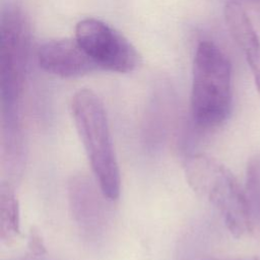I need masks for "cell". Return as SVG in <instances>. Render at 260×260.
Returning <instances> with one entry per match:
<instances>
[{
	"label": "cell",
	"instance_id": "6da1fadb",
	"mask_svg": "<svg viewBox=\"0 0 260 260\" xmlns=\"http://www.w3.org/2000/svg\"><path fill=\"white\" fill-rule=\"evenodd\" d=\"M30 51V26L23 11L9 5L0 17L1 135L23 136L21 100Z\"/></svg>",
	"mask_w": 260,
	"mask_h": 260
},
{
	"label": "cell",
	"instance_id": "7a4b0ae2",
	"mask_svg": "<svg viewBox=\"0 0 260 260\" xmlns=\"http://www.w3.org/2000/svg\"><path fill=\"white\" fill-rule=\"evenodd\" d=\"M232 65L213 42L201 41L194 55L190 112L198 131L221 126L232 110Z\"/></svg>",
	"mask_w": 260,
	"mask_h": 260
},
{
	"label": "cell",
	"instance_id": "3957f363",
	"mask_svg": "<svg viewBox=\"0 0 260 260\" xmlns=\"http://www.w3.org/2000/svg\"><path fill=\"white\" fill-rule=\"evenodd\" d=\"M71 113L100 190L115 200L120 194V171L105 107L90 89H80L71 100Z\"/></svg>",
	"mask_w": 260,
	"mask_h": 260
},
{
	"label": "cell",
	"instance_id": "277c9868",
	"mask_svg": "<svg viewBox=\"0 0 260 260\" xmlns=\"http://www.w3.org/2000/svg\"><path fill=\"white\" fill-rule=\"evenodd\" d=\"M185 175L193 191L218 211L234 237L252 230L246 193L223 165L205 154H193L186 160Z\"/></svg>",
	"mask_w": 260,
	"mask_h": 260
},
{
	"label": "cell",
	"instance_id": "5b68a950",
	"mask_svg": "<svg viewBox=\"0 0 260 260\" xmlns=\"http://www.w3.org/2000/svg\"><path fill=\"white\" fill-rule=\"evenodd\" d=\"M75 40L99 70L128 73L138 65L139 56L132 44L100 19L88 17L77 22Z\"/></svg>",
	"mask_w": 260,
	"mask_h": 260
},
{
	"label": "cell",
	"instance_id": "8992f818",
	"mask_svg": "<svg viewBox=\"0 0 260 260\" xmlns=\"http://www.w3.org/2000/svg\"><path fill=\"white\" fill-rule=\"evenodd\" d=\"M37 61L45 72L63 78L99 70L75 39H55L43 43L37 50Z\"/></svg>",
	"mask_w": 260,
	"mask_h": 260
},
{
	"label": "cell",
	"instance_id": "52a82bcc",
	"mask_svg": "<svg viewBox=\"0 0 260 260\" xmlns=\"http://www.w3.org/2000/svg\"><path fill=\"white\" fill-rule=\"evenodd\" d=\"M176 94L168 85L158 86L152 93L143 118L142 137L149 150H157L167 142L177 120Z\"/></svg>",
	"mask_w": 260,
	"mask_h": 260
},
{
	"label": "cell",
	"instance_id": "ba28073f",
	"mask_svg": "<svg viewBox=\"0 0 260 260\" xmlns=\"http://www.w3.org/2000/svg\"><path fill=\"white\" fill-rule=\"evenodd\" d=\"M224 18L232 38L241 49L250 67L260 96V39L241 3L229 1L224 6Z\"/></svg>",
	"mask_w": 260,
	"mask_h": 260
},
{
	"label": "cell",
	"instance_id": "9c48e42d",
	"mask_svg": "<svg viewBox=\"0 0 260 260\" xmlns=\"http://www.w3.org/2000/svg\"><path fill=\"white\" fill-rule=\"evenodd\" d=\"M98 190L82 176L72 178L69 183V201L72 214L82 231L96 234L105 223V206Z\"/></svg>",
	"mask_w": 260,
	"mask_h": 260
},
{
	"label": "cell",
	"instance_id": "30bf717a",
	"mask_svg": "<svg viewBox=\"0 0 260 260\" xmlns=\"http://www.w3.org/2000/svg\"><path fill=\"white\" fill-rule=\"evenodd\" d=\"M19 234V207L12 187L2 183L0 186V238L9 244Z\"/></svg>",
	"mask_w": 260,
	"mask_h": 260
},
{
	"label": "cell",
	"instance_id": "8fae6325",
	"mask_svg": "<svg viewBox=\"0 0 260 260\" xmlns=\"http://www.w3.org/2000/svg\"><path fill=\"white\" fill-rule=\"evenodd\" d=\"M245 193L252 221L260 225V154L248 164Z\"/></svg>",
	"mask_w": 260,
	"mask_h": 260
},
{
	"label": "cell",
	"instance_id": "7c38bea8",
	"mask_svg": "<svg viewBox=\"0 0 260 260\" xmlns=\"http://www.w3.org/2000/svg\"><path fill=\"white\" fill-rule=\"evenodd\" d=\"M29 248L35 255H43L45 253V246L40 235L37 232L30 233Z\"/></svg>",
	"mask_w": 260,
	"mask_h": 260
},
{
	"label": "cell",
	"instance_id": "4fadbf2b",
	"mask_svg": "<svg viewBox=\"0 0 260 260\" xmlns=\"http://www.w3.org/2000/svg\"><path fill=\"white\" fill-rule=\"evenodd\" d=\"M200 260H260L258 258H242V259H222V258H214V257H207V258H202Z\"/></svg>",
	"mask_w": 260,
	"mask_h": 260
},
{
	"label": "cell",
	"instance_id": "5bb4252c",
	"mask_svg": "<svg viewBox=\"0 0 260 260\" xmlns=\"http://www.w3.org/2000/svg\"><path fill=\"white\" fill-rule=\"evenodd\" d=\"M251 1H258V0H251Z\"/></svg>",
	"mask_w": 260,
	"mask_h": 260
}]
</instances>
